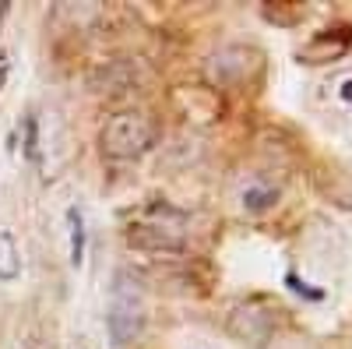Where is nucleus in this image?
<instances>
[{"mask_svg": "<svg viewBox=\"0 0 352 349\" xmlns=\"http://www.w3.org/2000/svg\"><path fill=\"white\" fill-rule=\"evenodd\" d=\"M148 321V300H144V286L134 272L120 268L109 286V304H106V335L116 349L131 346Z\"/></svg>", "mask_w": 352, "mask_h": 349, "instance_id": "obj_1", "label": "nucleus"}, {"mask_svg": "<svg viewBox=\"0 0 352 349\" xmlns=\"http://www.w3.org/2000/svg\"><path fill=\"white\" fill-rule=\"evenodd\" d=\"M127 244L138 251H155V254H169V251H184L187 244V215L180 209L155 201L144 209L131 226H127Z\"/></svg>", "mask_w": 352, "mask_h": 349, "instance_id": "obj_2", "label": "nucleus"}, {"mask_svg": "<svg viewBox=\"0 0 352 349\" xmlns=\"http://www.w3.org/2000/svg\"><path fill=\"white\" fill-rule=\"evenodd\" d=\"M155 141V127L144 113L138 109H124L106 120L102 134H99V145H102V156L106 159H116V162H131V159H141L144 152L152 149Z\"/></svg>", "mask_w": 352, "mask_h": 349, "instance_id": "obj_3", "label": "nucleus"}, {"mask_svg": "<svg viewBox=\"0 0 352 349\" xmlns=\"http://www.w3.org/2000/svg\"><path fill=\"white\" fill-rule=\"evenodd\" d=\"M275 325H278V310L261 304V300H247L229 314V332L243 342H250V346H264L272 339Z\"/></svg>", "mask_w": 352, "mask_h": 349, "instance_id": "obj_4", "label": "nucleus"}, {"mask_svg": "<svg viewBox=\"0 0 352 349\" xmlns=\"http://www.w3.org/2000/svg\"><path fill=\"white\" fill-rule=\"evenodd\" d=\"M257 67H261V61H257V53L250 46H222L208 61V78L215 85H240Z\"/></svg>", "mask_w": 352, "mask_h": 349, "instance_id": "obj_5", "label": "nucleus"}, {"mask_svg": "<svg viewBox=\"0 0 352 349\" xmlns=\"http://www.w3.org/2000/svg\"><path fill=\"white\" fill-rule=\"evenodd\" d=\"M349 50H352V25L324 28V32H317V36L300 50V61H303V64H331V61H342Z\"/></svg>", "mask_w": 352, "mask_h": 349, "instance_id": "obj_6", "label": "nucleus"}, {"mask_svg": "<svg viewBox=\"0 0 352 349\" xmlns=\"http://www.w3.org/2000/svg\"><path fill=\"white\" fill-rule=\"evenodd\" d=\"M21 279V247L11 229H0V286Z\"/></svg>", "mask_w": 352, "mask_h": 349, "instance_id": "obj_7", "label": "nucleus"}, {"mask_svg": "<svg viewBox=\"0 0 352 349\" xmlns=\"http://www.w3.org/2000/svg\"><path fill=\"white\" fill-rule=\"evenodd\" d=\"M85 215L78 205L67 209V261H71V268H81V261H85Z\"/></svg>", "mask_w": 352, "mask_h": 349, "instance_id": "obj_8", "label": "nucleus"}, {"mask_svg": "<svg viewBox=\"0 0 352 349\" xmlns=\"http://www.w3.org/2000/svg\"><path fill=\"white\" fill-rule=\"evenodd\" d=\"M243 209L247 212H254V215H261V212H268V209H275L278 205V187H272V184H261V180H250L247 187H243Z\"/></svg>", "mask_w": 352, "mask_h": 349, "instance_id": "obj_9", "label": "nucleus"}, {"mask_svg": "<svg viewBox=\"0 0 352 349\" xmlns=\"http://www.w3.org/2000/svg\"><path fill=\"white\" fill-rule=\"evenodd\" d=\"M25 152H28V159L39 156V134H36V120H32V116L25 120Z\"/></svg>", "mask_w": 352, "mask_h": 349, "instance_id": "obj_10", "label": "nucleus"}, {"mask_svg": "<svg viewBox=\"0 0 352 349\" xmlns=\"http://www.w3.org/2000/svg\"><path fill=\"white\" fill-rule=\"evenodd\" d=\"M8 74H11V56H8V50H0V89L8 85Z\"/></svg>", "mask_w": 352, "mask_h": 349, "instance_id": "obj_11", "label": "nucleus"}, {"mask_svg": "<svg viewBox=\"0 0 352 349\" xmlns=\"http://www.w3.org/2000/svg\"><path fill=\"white\" fill-rule=\"evenodd\" d=\"M342 99H345V103H352V78H349V81H342Z\"/></svg>", "mask_w": 352, "mask_h": 349, "instance_id": "obj_12", "label": "nucleus"}, {"mask_svg": "<svg viewBox=\"0 0 352 349\" xmlns=\"http://www.w3.org/2000/svg\"><path fill=\"white\" fill-rule=\"evenodd\" d=\"M71 349H85V342H81V339H74V342H71Z\"/></svg>", "mask_w": 352, "mask_h": 349, "instance_id": "obj_13", "label": "nucleus"}, {"mask_svg": "<svg viewBox=\"0 0 352 349\" xmlns=\"http://www.w3.org/2000/svg\"><path fill=\"white\" fill-rule=\"evenodd\" d=\"M204 349H208V346H204Z\"/></svg>", "mask_w": 352, "mask_h": 349, "instance_id": "obj_14", "label": "nucleus"}]
</instances>
